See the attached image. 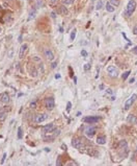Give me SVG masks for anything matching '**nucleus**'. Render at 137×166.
Segmentation results:
<instances>
[{
	"mask_svg": "<svg viewBox=\"0 0 137 166\" xmlns=\"http://www.w3.org/2000/svg\"><path fill=\"white\" fill-rule=\"evenodd\" d=\"M74 0H62V3L64 4V5H71V4H73Z\"/></svg>",
	"mask_w": 137,
	"mask_h": 166,
	"instance_id": "nucleus-20",
	"label": "nucleus"
},
{
	"mask_svg": "<svg viewBox=\"0 0 137 166\" xmlns=\"http://www.w3.org/2000/svg\"><path fill=\"white\" fill-rule=\"evenodd\" d=\"M56 1H57V0H50V3H51V4H55V3H56Z\"/></svg>",
	"mask_w": 137,
	"mask_h": 166,
	"instance_id": "nucleus-38",
	"label": "nucleus"
},
{
	"mask_svg": "<svg viewBox=\"0 0 137 166\" xmlns=\"http://www.w3.org/2000/svg\"><path fill=\"white\" fill-rule=\"evenodd\" d=\"M85 134L87 135L89 138H91V137H93L96 135V129L93 126L87 127V129H86V131H85Z\"/></svg>",
	"mask_w": 137,
	"mask_h": 166,
	"instance_id": "nucleus-11",
	"label": "nucleus"
},
{
	"mask_svg": "<svg viewBox=\"0 0 137 166\" xmlns=\"http://www.w3.org/2000/svg\"><path fill=\"white\" fill-rule=\"evenodd\" d=\"M35 107H37V102H35V101H32V102L30 103V108H31V109H34Z\"/></svg>",
	"mask_w": 137,
	"mask_h": 166,
	"instance_id": "nucleus-26",
	"label": "nucleus"
},
{
	"mask_svg": "<svg viewBox=\"0 0 137 166\" xmlns=\"http://www.w3.org/2000/svg\"><path fill=\"white\" fill-rule=\"evenodd\" d=\"M100 120H101V117L99 116H87L83 119V121L86 122V123H97Z\"/></svg>",
	"mask_w": 137,
	"mask_h": 166,
	"instance_id": "nucleus-2",
	"label": "nucleus"
},
{
	"mask_svg": "<svg viewBox=\"0 0 137 166\" xmlns=\"http://www.w3.org/2000/svg\"><path fill=\"white\" fill-rule=\"evenodd\" d=\"M127 121L130 122V123L135 124V123H137V117L133 114H129L128 117H127Z\"/></svg>",
	"mask_w": 137,
	"mask_h": 166,
	"instance_id": "nucleus-13",
	"label": "nucleus"
},
{
	"mask_svg": "<svg viewBox=\"0 0 137 166\" xmlns=\"http://www.w3.org/2000/svg\"><path fill=\"white\" fill-rule=\"evenodd\" d=\"M102 1H99L98 2V4H97V9H101V8H102Z\"/></svg>",
	"mask_w": 137,
	"mask_h": 166,
	"instance_id": "nucleus-27",
	"label": "nucleus"
},
{
	"mask_svg": "<svg viewBox=\"0 0 137 166\" xmlns=\"http://www.w3.org/2000/svg\"><path fill=\"white\" fill-rule=\"evenodd\" d=\"M97 143L98 144H105L106 143V138L105 136H100L97 138Z\"/></svg>",
	"mask_w": 137,
	"mask_h": 166,
	"instance_id": "nucleus-16",
	"label": "nucleus"
},
{
	"mask_svg": "<svg viewBox=\"0 0 137 166\" xmlns=\"http://www.w3.org/2000/svg\"><path fill=\"white\" fill-rule=\"evenodd\" d=\"M110 3L114 6H117L119 4V0H110Z\"/></svg>",
	"mask_w": 137,
	"mask_h": 166,
	"instance_id": "nucleus-22",
	"label": "nucleus"
},
{
	"mask_svg": "<svg viewBox=\"0 0 137 166\" xmlns=\"http://www.w3.org/2000/svg\"><path fill=\"white\" fill-rule=\"evenodd\" d=\"M59 12H60L61 14H63V15H68V14H69V9L67 8L66 6H63V5L59 6Z\"/></svg>",
	"mask_w": 137,
	"mask_h": 166,
	"instance_id": "nucleus-19",
	"label": "nucleus"
},
{
	"mask_svg": "<svg viewBox=\"0 0 137 166\" xmlns=\"http://www.w3.org/2000/svg\"><path fill=\"white\" fill-rule=\"evenodd\" d=\"M107 71H108V73L110 74V76H112V77H117V76H118V70H117L114 66H108Z\"/></svg>",
	"mask_w": 137,
	"mask_h": 166,
	"instance_id": "nucleus-5",
	"label": "nucleus"
},
{
	"mask_svg": "<svg viewBox=\"0 0 137 166\" xmlns=\"http://www.w3.org/2000/svg\"><path fill=\"white\" fill-rule=\"evenodd\" d=\"M67 165H77V163L76 162H68V163H67Z\"/></svg>",
	"mask_w": 137,
	"mask_h": 166,
	"instance_id": "nucleus-33",
	"label": "nucleus"
},
{
	"mask_svg": "<svg viewBox=\"0 0 137 166\" xmlns=\"http://www.w3.org/2000/svg\"><path fill=\"white\" fill-rule=\"evenodd\" d=\"M130 73H131V72H130V71H127V72H125V73L124 74H122V79H126L127 77H128V76H129V74Z\"/></svg>",
	"mask_w": 137,
	"mask_h": 166,
	"instance_id": "nucleus-24",
	"label": "nucleus"
},
{
	"mask_svg": "<svg viewBox=\"0 0 137 166\" xmlns=\"http://www.w3.org/2000/svg\"><path fill=\"white\" fill-rule=\"evenodd\" d=\"M35 14H37V9L35 8H33L32 11L30 12V14H29V16H28V19H27V21H30V20H32L33 18L35 17Z\"/></svg>",
	"mask_w": 137,
	"mask_h": 166,
	"instance_id": "nucleus-18",
	"label": "nucleus"
},
{
	"mask_svg": "<svg viewBox=\"0 0 137 166\" xmlns=\"http://www.w3.org/2000/svg\"><path fill=\"white\" fill-rule=\"evenodd\" d=\"M106 11L109 12V13H113V12L115 11L114 5H112L110 2H107V3H106Z\"/></svg>",
	"mask_w": 137,
	"mask_h": 166,
	"instance_id": "nucleus-14",
	"label": "nucleus"
},
{
	"mask_svg": "<svg viewBox=\"0 0 137 166\" xmlns=\"http://www.w3.org/2000/svg\"><path fill=\"white\" fill-rule=\"evenodd\" d=\"M81 55H82V57H86V55H87V52H86L85 50H82V51H81Z\"/></svg>",
	"mask_w": 137,
	"mask_h": 166,
	"instance_id": "nucleus-31",
	"label": "nucleus"
},
{
	"mask_svg": "<svg viewBox=\"0 0 137 166\" xmlns=\"http://www.w3.org/2000/svg\"><path fill=\"white\" fill-rule=\"evenodd\" d=\"M55 130V126H54V124L53 123H49V124H47V126H45L44 127H43V133L44 134H49V133H52Z\"/></svg>",
	"mask_w": 137,
	"mask_h": 166,
	"instance_id": "nucleus-7",
	"label": "nucleus"
},
{
	"mask_svg": "<svg viewBox=\"0 0 137 166\" xmlns=\"http://www.w3.org/2000/svg\"><path fill=\"white\" fill-rule=\"evenodd\" d=\"M71 109H72V103L69 101L68 103H67V112H70V111H71Z\"/></svg>",
	"mask_w": 137,
	"mask_h": 166,
	"instance_id": "nucleus-25",
	"label": "nucleus"
},
{
	"mask_svg": "<svg viewBox=\"0 0 137 166\" xmlns=\"http://www.w3.org/2000/svg\"><path fill=\"white\" fill-rule=\"evenodd\" d=\"M137 99V95L136 94H133L131 96V97L129 98L128 100L126 101V103H125V110H128V109H130V108L132 107V105L134 103V101Z\"/></svg>",
	"mask_w": 137,
	"mask_h": 166,
	"instance_id": "nucleus-4",
	"label": "nucleus"
},
{
	"mask_svg": "<svg viewBox=\"0 0 137 166\" xmlns=\"http://www.w3.org/2000/svg\"><path fill=\"white\" fill-rule=\"evenodd\" d=\"M75 37H76V29H74L73 32H71V41H72V42L75 40Z\"/></svg>",
	"mask_w": 137,
	"mask_h": 166,
	"instance_id": "nucleus-23",
	"label": "nucleus"
},
{
	"mask_svg": "<svg viewBox=\"0 0 137 166\" xmlns=\"http://www.w3.org/2000/svg\"><path fill=\"white\" fill-rule=\"evenodd\" d=\"M23 137V134H22V127H19L18 129V139H21Z\"/></svg>",
	"mask_w": 137,
	"mask_h": 166,
	"instance_id": "nucleus-21",
	"label": "nucleus"
},
{
	"mask_svg": "<svg viewBox=\"0 0 137 166\" xmlns=\"http://www.w3.org/2000/svg\"><path fill=\"white\" fill-rule=\"evenodd\" d=\"M56 66H57V63H56V62H53V63H52V65H51V67H52V69H54V68H56Z\"/></svg>",
	"mask_w": 137,
	"mask_h": 166,
	"instance_id": "nucleus-32",
	"label": "nucleus"
},
{
	"mask_svg": "<svg viewBox=\"0 0 137 166\" xmlns=\"http://www.w3.org/2000/svg\"><path fill=\"white\" fill-rule=\"evenodd\" d=\"M56 165H57V166L61 165V160H60V157H58V158H57V162H56Z\"/></svg>",
	"mask_w": 137,
	"mask_h": 166,
	"instance_id": "nucleus-30",
	"label": "nucleus"
},
{
	"mask_svg": "<svg viewBox=\"0 0 137 166\" xmlns=\"http://www.w3.org/2000/svg\"><path fill=\"white\" fill-rule=\"evenodd\" d=\"M6 116H7V113H6V111H4V110L0 111V121H4L5 118H6Z\"/></svg>",
	"mask_w": 137,
	"mask_h": 166,
	"instance_id": "nucleus-15",
	"label": "nucleus"
},
{
	"mask_svg": "<svg viewBox=\"0 0 137 166\" xmlns=\"http://www.w3.org/2000/svg\"><path fill=\"white\" fill-rule=\"evenodd\" d=\"M72 145H73V147L80 150V148L82 147V142H81V140L79 138H74L73 140H72Z\"/></svg>",
	"mask_w": 137,
	"mask_h": 166,
	"instance_id": "nucleus-9",
	"label": "nucleus"
},
{
	"mask_svg": "<svg viewBox=\"0 0 137 166\" xmlns=\"http://www.w3.org/2000/svg\"><path fill=\"white\" fill-rule=\"evenodd\" d=\"M9 100H11V98H9V95H8L7 92H4L0 95V101L1 102L7 103V102H9Z\"/></svg>",
	"mask_w": 137,
	"mask_h": 166,
	"instance_id": "nucleus-10",
	"label": "nucleus"
},
{
	"mask_svg": "<svg viewBox=\"0 0 137 166\" xmlns=\"http://www.w3.org/2000/svg\"><path fill=\"white\" fill-rule=\"evenodd\" d=\"M62 148H63V150H67V146L63 144V145H62Z\"/></svg>",
	"mask_w": 137,
	"mask_h": 166,
	"instance_id": "nucleus-40",
	"label": "nucleus"
},
{
	"mask_svg": "<svg viewBox=\"0 0 137 166\" xmlns=\"http://www.w3.org/2000/svg\"><path fill=\"white\" fill-rule=\"evenodd\" d=\"M45 105H46V108H47V110H50V111H51V110L54 108V105H55L54 98H52V97L46 98V100H45Z\"/></svg>",
	"mask_w": 137,
	"mask_h": 166,
	"instance_id": "nucleus-3",
	"label": "nucleus"
},
{
	"mask_svg": "<svg viewBox=\"0 0 137 166\" xmlns=\"http://www.w3.org/2000/svg\"><path fill=\"white\" fill-rule=\"evenodd\" d=\"M47 117H48L47 114H37L34 116L33 120H34L35 123H41V122H44L47 119Z\"/></svg>",
	"mask_w": 137,
	"mask_h": 166,
	"instance_id": "nucleus-6",
	"label": "nucleus"
},
{
	"mask_svg": "<svg viewBox=\"0 0 137 166\" xmlns=\"http://www.w3.org/2000/svg\"><path fill=\"white\" fill-rule=\"evenodd\" d=\"M90 68V65L89 64H85L84 65V70H89Z\"/></svg>",
	"mask_w": 137,
	"mask_h": 166,
	"instance_id": "nucleus-29",
	"label": "nucleus"
},
{
	"mask_svg": "<svg viewBox=\"0 0 137 166\" xmlns=\"http://www.w3.org/2000/svg\"><path fill=\"white\" fill-rule=\"evenodd\" d=\"M59 77H60V74H59V73H57V74H55V78H56V79H58Z\"/></svg>",
	"mask_w": 137,
	"mask_h": 166,
	"instance_id": "nucleus-37",
	"label": "nucleus"
},
{
	"mask_svg": "<svg viewBox=\"0 0 137 166\" xmlns=\"http://www.w3.org/2000/svg\"><path fill=\"white\" fill-rule=\"evenodd\" d=\"M132 51H133V53H135V54H137V46H135L133 48V50H132Z\"/></svg>",
	"mask_w": 137,
	"mask_h": 166,
	"instance_id": "nucleus-35",
	"label": "nucleus"
},
{
	"mask_svg": "<svg viewBox=\"0 0 137 166\" xmlns=\"http://www.w3.org/2000/svg\"><path fill=\"white\" fill-rule=\"evenodd\" d=\"M45 150L47 151V153H49V151H50V150H49V148H48V147H47V148H45Z\"/></svg>",
	"mask_w": 137,
	"mask_h": 166,
	"instance_id": "nucleus-39",
	"label": "nucleus"
},
{
	"mask_svg": "<svg viewBox=\"0 0 137 166\" xmlns=\"http://www.w3.org/2000/svg\"><path fill=\"white\" fill-rule=\"evenodd\" d=\"M133 35L137 36V24H136L135 26H134V28H133Z\"/></svg>",
	"mask_w": 137,
	"mask_h": 166,
	"instance_id": "nucleus-28",
	"label": "nucleus"
},
{
	"mask_svg": "<svg viewBox=\"0 0 137 166\" xmlns=\"http://www.w3.org/2000/svg\"><path fill=\"white\" fill-rule=\"evenodd\" d=\"M27 49H28V46L26 44H23L22 46H21L20 50H19V57H20V59H23V57H25L26 52H27Z\"/></svg>",
	"mask_w": 137,
	"mask_h": 166,
	"instance_id": "nucleus-8",
	"label": "nucleus"
},
{
	"mask_svg": "<svg viewBox=\"0 0 137 166\" xmlns=\"http://www.w3.org/2000/svg\"><path fill=\"white\" fill-rule=\"evenodd\" d=\"M5 158H6V154H4V155H3V159L1 160V164H3V163H4V160H5Z\"/></svg>",
	"mask_w": 137,
	"mask_h": 166,
	"instance_id": "nucleus-34",
	"label": "nucleus"
},
{
	"mask_svg": "<svg viewBox=\"0 0 137 166\" xmlns=\"http://www.w3.org/2000/svg\"><path fill=\"white\" fill-rule=\"evenodd\" d=\"M45 55H46V59L49 60V61H53L54 60V54H53V52H52V50L46 49L45 50Z\"/></svg>",
	"mask_w": 137,
	"mask_h": 166,
	"instance_id": "nucleus-12",
	"label": "nucleus"
},
{
	"mask_svg": "<svg viewBox=\"0 0 137 166\" xmlns=\"http://www.w3.org/2000/svg\"><path fill=\"white\" fill-rule=\"evenodd\" d=\"M119 148H122V150H128V146H127V142L125 140H122L119 142Z\"/></svg>",
	"mask_w": 137,
	"mask_h": 166,
	"instance_id": "nucleus-17",
	"label": "nucleus"
},
{
	"mask_svg": "<svg viewBox=\"0 0 137 166\" xmlns=\"http://www.w3.org/2000/svg\"><path fill=\"white\" fill-rule=\"evenodd\" d=\"M51 17H52V18H54V19H55V18H56V14H55L54 12H52V13H51Z\"/></svg>",
	"mask_w": 137,
	"mask_h": 166,
	"instance_id": "nucleus-36",
	"label": "nucleus"
},
{
	"mask_svg": "<svg viewBox=\"0 0 137 166\" xmlns=\"http://www.w3.org/2000/svg\"><path fill=\"white\" fill-rule=\"evenodd\" d=\"M7 1H9V0H7Z\"/></svg>",
	"mask_w": 137,
	"mask_h": 166,
	"instance_id": "nucleus-42",
	"label": "nucleus"
},
{
	"mask_svg": "<svg viewBox=\"0 0 137 166\" xmlns=\"http://www.w3.org/2000/svg\"><path fill=\"white\" fill-rule=\"evenodd\" d=\"M0 8H1V6H0Z\"/></svg>",
	"mask_w": 137,
	"mask_h": 166,
	"instance_id": "nucleus-41",
	"label": "nucleus"
},
{
	"mask_svg": "<svg viewBox=\"0 0 137 166\" xmlns=\"http://www.w3.org/2000/svg\"><path fill=\"white\" fill-rule=\"evenodd\" d=\"M136 1L135 0H130L129 1V3H128V5H127V15L128 16H131L132 14L135 12V9H136Z\"/></svg>",
	"mask_w": 137,
	"mask_h": 166,
	"instance_id": "nucleus-1",
	"label": "nucleus"
}]
</instances>
